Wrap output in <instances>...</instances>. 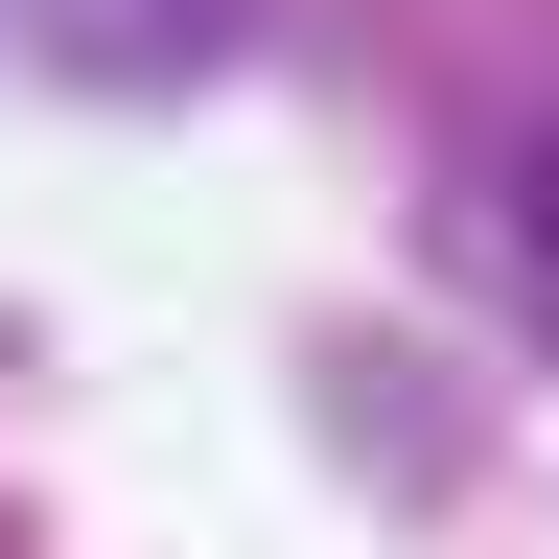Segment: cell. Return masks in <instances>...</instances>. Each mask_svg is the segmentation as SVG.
Segmentation results:
<instances>
[{"label": "cell", "mask_w": 559, "mask_h": 559, "mask_svg": "<svg viewBox=\"0 0 559 559\" xmlns=\"http://www.w3.org/2000/svg\"><path fill=\"white\" fill-rule=\"evenodd\" d=\"M513 187H536V257H559V117H536V164H513Z\"/></svg>", "instance_id": "1"}]
</instances>
